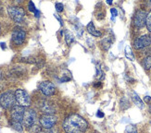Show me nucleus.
<instances>
[{
	"mask_svg": "<svg viewBox=\"0 0 151 133\" xmlns=\"http://www.w3.org/2000/svg\"><path fill=\"white\" fill-rule=\"evenodd\" d=\"M62 127L67 133H83L88 128V123L81 116L74 114L65 119Z\"/></svg>",
	"mask_w": 151,
	"mask_h": 133,
	"instance_id": "1",
	"label": "nucleus"
},
{
	"mask_svg": "<svg viewBox=\"0 0 151 133\" xmlns=\"http://www.w3.org/2000/svg\"><path fill=\"white\" fill-rule=\"evenodd\" d=\"M16 97L15 94H13L12 92H6L4 94L0 95V105L3 108H10L15 106L16 103Z\"/></svg>",
	"mask_w": 151,
	"mask_h": 133,
	"instance_id": "2",
	"label": "nucleus"
},
{
	"mask_svg": "<svg viewBox=\"0 0 151 133\" xmlns=\"http://www.w3.org/2000/svg\"><path fill=\"white\" fill-rule=\"evenodd\" d=\"M14 94L16 97V101L19 104V105L22 106V107H28V106H30L31 99L27 92L22 89H18L16 90Z\"/></svg>",
	"mask_w": 151,
	"mask_h": 133,
	"instance_id": "3",
	"label": "nucleus"
},
{
	"mask_svg": "<svg viewBox=\"0 0 151 133\" xmlns=\"http://www.w3.org/2000/svg\"><path fill=\"white\" fill-rule=\"evenodd\" d=\"M8 13L9 17L17 23L22 22L25 15L24 9L22 8H19V6H9Z\"/></svg>",
	"mask_w": 151,
	"mask_h": 133,
	"instance_id": "4",
	"label": "nucleus"
},
{
	"mask_svg": "<svg viewBox=\"0 0 151 133\" xmlns=\"http://www.w3.org/2000/svg\"><path fill=\"white\" fill-rule=\"evenodd\" d=\"M36 121V113L32 109H27L24 112V116L22 119V124L26 128H32Z\"/></svg>",
	"mask_w": 151,
	"mask_h": 133,
	"instance_id": "5",
	"label": "nucleus"
},
{
	"mask_svg": "<svg viewBox=\"0 0 151 133\" xmlns=\"http://www.w3.org/2000/svg\"><path fill=\"white\" fill-rule=\"evenodd\" d=\"M26 38V32L24 30L16 27L12 31V36H11V40L13 44L15 45H21L23 44V42L25 41Z\"/></svg>",
	"mask_w": 151,
	"mask_h": 133,
	"instance_id": "6",
	"label": "nucleus"
},
{
	"mask_svg": "<svg viewBox=\"0 0 151 133\" xmlns=\"http://www.w3.org/2000/svg\"><path fill=\"white\" fill-rule=\"evenodd\" d=\"M58 121V118L54 115H43L40 117V124L44 129H50L54 128Z\"/></svg>",
	"mask_w": 151,
	"mask_h": 133,
	"instance_id": "7",
	"label": "nucleus"
},
{
	"mask_svg": "<svg viewBox=\"0 0 151 133\" xmlns=\"http://www.w3.org/2000/svg\"><path fill=\"white\" fill-rule=\"evenodd\" d=\"M39 90H40V92H42V94H44L45 95L47 96H51L55 94L56 92V86L53 82H41L40 84H39Z\"/></svg>",
	"mask_w": 151,
	"mask_h": 133,
	"instance_id": "8",
	"label": "nucleus"
},
{
	"mask_svg": "<svg viewBox=\"0 0 151 133\" xmlns=\"http://www.w3.org/2000/svg\"><path fill=\"white\" fill-rule=\"evenodd\" d=\"M151 44V37L148 34L142 35L138 38H136L134 42V47L137 50L143 49L145 47H147Z\"/></svg>",
	"mask_w": 151,
	"mask_h": 133,
	"instance_id": "9",
	"label": "nucleus"
},
{
	"mask_svg": "<svg viewBox=\"0 0 151 133\" xmlns=\"http://www.w3.org/2000/svg\"><path fill=\"white\" fill-rule=\"evenodd\" d=\"M24 112H25V108L22 107V106H21V105L13 106L12 109H11V118H12V120L22 123Z\"/></svg>",
	"mask_w": 151,
	"mask_h": 133,
	"instance_id": "10",
	"label": "nucleus"
},
{
	"mask_svg": "<svg viewBox=\"0 0 151 133\" xmlns=\"http://www.w3.org/2000/svg\"><path fill=\"white\" fill-rule=\"evenodd\" d=\"M147 13L144 10H138L134 15V24L137 28H143L146 25V19H147Z\"/></svg>",
	"mask_w": 151,
	"mask_h": 133,
	"instance_id": "11",
	"label": "nucleus"
},
{
	"mask_svg": "<svg viewBox=\"0 0 151 133\" xmlns=\"http://www.w3.org/2000/svg\"><path fill=\"white\" fill-rule=\"evenodd\" d=\"M86 30H87V31L90 33L91 35H93V36H95V37H100V36L102 35L101 31H97V30H96V28L95 27L94 23L92 22V21H90V22L88 23L87 27H86Z\"/></svg>",
	"mask_w": 151,
	"mask_h": 133,
	"instance_id": "12",
	"label": "nucleus"
},
{
	"mask_svg": "<svg viewBox=\"0 0 151 133\" xmlns=\"http://www.w3.org/2000/svg\"><path fill=\"white\" fill-rule=\"evenodd\" d=\"M41 109L45 115H53L55 113V109L52 105L48 104L47 102H44L41 105Z\"/></svg>",
	"mask_w": 151,
	"mask_h": 133,
	"instance_id": "13",
	"label": "nucleus"
},
{
	"mask_svg": "<svg viewBox=\"0 0 151 133\" xmlns=\"http://www.w3.org/2000/svg\"><path fill=\"white\" fill-rule=\"evenodd\" d=\"M112 42H113V40L111 39L109 36H106L105 37L102 41L100 42V44L102 46V48L105 50V51H108L109 48H110V46L111 44H112Z\"/></svg>",
	"mask_w": 151,
	"mask_h": 133,
	"instance_id": "14",
	"label": "nucleus"
},
{
	"mask_svg": "<svg viewBox=\"0 0 151 133\" xmlns=\"http://www.w3.org/2000/svg\"><path fill=\"white\" fill-rule=\"evenodd\" d=\"M132 99H133V101H134V104H136V106H138V107H139L140 109L144 108V103H143V101L141 100V98L138 96V94H137L136 92H134L133 94H132Z\"/></svg>",
	"mask_w": 151,
	"mask_h": 133,
	"instance_id": "15",
	"label": "nucleus"
},
{
	"mask_svg": "<svg viewBox=\"0 0 151 133\" xmlns=\"http://www.w3.org/2000/svg\"><path fill=\"white\" fill-rule=\"evenodd\" d=\"M73 40H74V37L73 35V33L68 30H65V41H66V44L70 45L73 42Z\"/></svg>",
	"mask_w": 151,
	"mask_h": 133,
	"instance_id": "16",
	"label": "nucleus"
},
{
	"mask_svg": "<svg viewBox=\"0 0 151 133\" xmlns=\"http://www.w3.org/2000/svg\"><path fill=\"white\" fill-rule=\"evenodd\" d=\"M125 56L126 58H128L129 60L131 61H134V54H133V52H132V49H131V47L129 45H126V47H125Z\"/></svg>",
	"mask_w": 151,
	"mask_h": 133,
	"instance_id": "17",
	"label": "nucleus"
},
{
	"mask_svg": "<svg viewBox=\"0 0 151 133\" xmlns=\"http://www.w3.org/2000/svg\"><path fill=\"white\" fill-rule=\"evenodd\" d=\"M10 125H11V127L16 129L17 131H19V132H22V124L21 122H18V121H14V120H11L10 121Z\"/></svg>",
	"mask_w": 151,
	"mask_h": 133,
	"instance_id": "18",
	"label": "nucleus"
},
{
	"mask_svg": "<svg viewBox=\"0 0 151 133\" xmlns=\"http://www.w3.org/2000/svg\"><path fill=\"white\" fill-rule=\"evenodd\" d=\"M120 104H121V108L123 109V110H125V109H127V108L130 107V102L128 101V99L125 98V97L122 98Z\"/></svg>",
	"mask_w": 151,
	"mask_h": 133,
	"instance_id": "19",
	"label": "nucleus"
},
{
	"mask_svg": "<svg viewBox=\"0 0 151 133\" xmlns=\"http://www.w3.org/2000/svg\"><path fill=\"white\" fill-rule=\"evenodd\" d=\"M143 66L146 69H149L151 68V56H147L143 61Z\"/></svg>",
	"mask_w": 151,
	"mask_h": 133,
	"instance_id": "20",
	"label": "nucleus"
},
{
	"mask_svg": "<svg viewBox=\"0 0 151 133\" xmlns=\"http://www.w3.org/2000/svg\"><path fill=\"white\" fill-rule=\"evenodd\" d=\"M105 78V76H104V72L98 68H96V79H97V81H101V79H103Z\"/></svg>",
	"mask_w": 151,
	"mask_h": 133,
	"instance_id": "21",
	"label": "nucleus"
},
{
	"mask_svg": "<svg viewBox=\"0 0 151 133\" xmlns=\"http://www.w3.org/2000/svg\"><path fill=\"white\" fill-rule=\"evenodd\" d=\"M146 25L147 28L148 30V31L151 32V11L147 15V19H146Z\"/></svg>",
	"mask_w": 151,
	"mask_h": 133,
	"instance_id": "22",
	"label": "nucleus"
},
{
	"mask_svg": "<svg viewBox=\"0 0 151 133\" xmlns=\"http://www.w3.org/2000/svg\"><path fill=\"white\" fill-rule=\"evenodd\" d=\"M126 132L127 133H138L135 126H134V125H128L126 127Z\"/></svg>",
	"mask_w": 151,
	"mask_h": 133,
	"instance_id": "23",
	"label": "nucleus"
},
{
	"mask_svg": "<svg viewBox=\"0 0 151 133\" xmlns=\"http://www.w3.org/2000/svg\"><path fill=\"white\" fill-rule=\"evenodd\" d=\"M28 9H29L30 11L34 12V13L37 10L36 8H35V4H34V2H32V1H30L29 2V4H28Z\"/></svg>",
	"mask_w": 151,
	"mask_h": 133,
	"instance_id": "24",
	"label": "nucleus"
},
{
	"mask_svg": "<svg viewBox=\"0 0 151 133\" xmlns=\"http://www.w3.org/2000/svg\"><path fill=\"white\" fill-rule=\"evenodd\" d=\"M55 6H56V10L58 12H61L63 10V9H64V6H63L62 3H57Z\"/></svg>",
	"mask_w": 151,
	"mask_h": 133,
	"instance_id": "25",
	"label": "nucleus"
},
{
	"mask_svg": "<svg viewBox=\"0 0 151 133\" xmlns=\"http://www.w3.org/2000/svg\"><path fill=\"white\" fill-rule=\"evenodd\" d=\"M110 12H111V16H112V19H114L117 17V15H118V11H117V9H110Z\"/></svg>",
	"mask_w": 151,
	"mask_h": 133,
	"instance_id": "26",
	"label": "nucleus"
},
{
	"mask_svg": "<svg viewBox=\"0 0 151 133\" xmlns=\"http://www.w3.org/2000/svg\"><path fill=\"white\" fill-rule=\"evenodd\" d=\"M47 133H58V129H57L52 128V129H48V130L47 131Z\"/></svg>",
	"mask_w": 151,
	"mask_h": 133,
	"instance_id": "27",
	"label": "nucleus"
},
{
	"mask_svg": "<svg viewBox=\"0 0 151 133\" xmlns=\"http://www.w3.org/2000/svg\"><path fill=\"white\" fill-rule=\"evenodd\" d=\"M96 117H104V113L100 110H98L97 113H96Z\"/></svg>",
	"mask_w": 151,
	"mask_h": 133,
	"instance_id": "28",
	"label": "nucleus"
},
{
	"mask_svg": "<svg viewBox=\"0 0 151 133\" xmlns=\"http://www.w3.org/2000/svg\"><path fill=\"white\" fill-rule=\"evenodd\" d=\"M144 100H145V102L148 103L149 101H151V97H150V96H148V95H147V96H145V98H144Z\"/></svg>",
	"mask_w": 151,
	"mask_h": 133,
	"instance_id": "29",
	"label": "nucleus"
},
{
	"mask_svg": "<svg viewBox=\"0 0 151 133\" xmlns=\"http://www.w3.org/2000/svg\"><path fill=\"white\" fill-rule=\"evenodd\" d=\"M55 17H56V19H58V21H60V24L62 25V24H63V22H62V21H61V19H60V16H58V15H57V14L55 15Z\"/></svg>",
	"mask_w": 151,
	"mask_h": 133,
	"instance_id": "30",
	"label": "nucleus"
},
{
	"mask_svg": "<svg viewBox=\"0 0 151 133\" xmlns=\"http://www.w3.org/2000/svg\"><path fill=\"white\" fill-rule=\"evenodd\" d=\"M35 16L36 18H39V17H40V11H39L38 9L35 12Z\"/></svg>",
	"mask_w": 151,
	"mask_h": 133,
	"instance_id": "31",
	"label": "nucleus"
},
{
	"mask_svg": "<svg viewBox=\"0 0 151 133\" xmlns=\"http://www.w3.org/2000/svg\"><path fill=\"white\" fill-rule=\"evenodd\" d=\"M0 45H1L2 49H6V44L5 43H1V44H0Z\"/></svg>",
	"mask_w": 151,
	"mask_h": 133,
	"instance_id": "32",
	"label": "nucleus"
},
{
	"mask_svg": "<svg viewBox=\"0 0 151 133\" xmlns=\"http://www.w3.org/2000/svg\"><path fill=\"white\" fill-rule=\"evenodd\" d=\"M107 3L109 5H111V4H112V1H111V0H107Z\"/></svg>",
	"mask_w": 151,
	"mask_h": 133,
	"instance_id": "33",
	"label": "nucleus"
},
{
	"mask_svg": "<svg viewBox=\"0 0 151 133\" xmlns=\"http://www.w3.org/2000/svg\"><path fill=\"white\" fill-rule=\"evenodd\" d=\"M148 110H149L150 114H151V103H150V104H149V105H148Z\"/></svg>",
	"mask_w": 151,
	"mask_h": 133,
	"instance_id": "34",
	"label": "nucleus"
},
{
	"mask_svg": "<svg viewBox=\"0 0 151 133\" xmlns=\"http://www.w3.org/2000/svg\"><path fill=\"white\" fill-rule=\"evenodd\" d=\"M0 33H1V27H0Z\"/></svg>",
	"mask_w": 151,
	"mask_h": 133,
	"instance_id": "35",
	"label": "nucleus"
},
{
	"mask_svg": "<svg viewBox=\"0 0 151 133\" xmlns=\"http://www.w3.org/2000/svg\"><path fill=\"white\" fill-rule=\"evenodd\" d=\"M149 3H150V4H151V1H149Z\"/></svg>",
	"mask_w": 151,
	"mask_h": 133,
	"instance_id": "36",
	"label": "nucleus"
},
{
	"mask_svg": "<svg viewBox=\"0 0 151 133\" xmlns=\"http://www.w3.org/2000/svg\"><path fill=\"white\" fill-rule=\"evenodd\" d=\"M93 133H97V132H93Z\"/></svg>",
	"mask_w": 151,
	"mask_h": 133,
	"instance_id": "37",
	"label": "nucleus"
}]
</instances>
